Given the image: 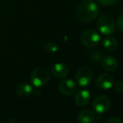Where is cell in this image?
Here are the masks:
<instances>
[{"label":"cell","instance_id":"1","mask_svg":"<svg viewBox=\"0 0 123 123\" xmlns=\"http://www.w3.org/2000/svg\"><path fill=\"white\" fill-rule=\"evenodd\" d=\"M98 12L99 8L95 2L92 0H83L77 7L76 18L80 22L87 23L94 20Z\"/></svg>","mask_w":123,"mask_h":123},{"label":"cell","instance_id":"2","mask_svg":"<svg viewBox=\"0 0 123 123\" xmlns=\"http://www.w3.org/2000/svg\"><path fill=\"white\" fill-rule=\"evenodd\" d=\"M31 83L36 88L46 86L50 80V73L48 70L43 68L35 69L30 77Z\"/></svg>","mask_w":123,"mask_h":123},{"label":"cell","instance_id":"3","mask_svg":"<svg viewBox=\"0 0 123 123\" xmlns=\"http://www.w3.org/2000/svg\"><path fill=\"white\" fill-rule=\"evenodd\" d=\"M115 21L114 18L108 14L101 15L96 23L97 28L99 31L106 36L111 35L115 30Z\"/></svg>","mask_w":123,"mask_h":123},{"label":"cell","instance_id":"4","mask_svg":"<svg viewBox=\"0 0 123 123\" xmlns=\"http://www.w3.org/2000/svg\"><path fill=\"white\" fill-rule=\"evenodd\" d=\"M93 76L92 70L88 66H83L77 70L75 82L80 87H86L91 83Z\"/></svg>","mask_w":123,"mask_h":123},{"label":"cell","instance_id":"5","mask_svg":"<svg viewBox=\"0 0 123 123\" xmlns=\"http://www.w3.org/2000/svg\"><path fill=\"white\" fill-rule=\"evenodd\" d=\"M81 43L86 47H94L101 41V36L94 30H87L80 36Z\"/></svg>","mask_w":123,"mask_h":123},{"label":"cell","instance_id":"6","mask_svg":"<svg viewBox=\"0 0 123 123\" xmlns=\"http://www.w3.org/2000/svg\"><path fill=\"white\" fill-rule=\"evenodd\" d=\"M92 106L93 110L96 113L104 114L109 109L111 106V101L106 96L99 95L94 98Z\"/></svg>","mask_w":123,"mask_h":123},{"label":"cell","instance_id":"7","mask_svg":"<svg viewBox=\"0 0 123 123\" xmlns=\"http://www.w3.org/2000/svg\"><path fill=\"white\" fill-rule=\"evenodd\" d=\"M60 93L66 96H70L73 95L77 90L75 83L70 79H65L62 80L58 86Z\"/></svg>","mask_w":123,"mask_h":123},{"label":"cell","instance_id":"8","mask_svg":"<svg viewBox=\"0 0 123 123\" xmlns=\"http://www.w3.org/2000/svg\"><path fill=\"white\" fill-rule=\"evenodd\" d=\"M114 83V79L111 75L106 73L99 75L96 80V84L98 88L102 90H108L113 87Z\"/></svg>","mask_w":123,"mask_h":123},{"label":"cell","instance_id":"9","mask_svg":"<svg viewBox=\"0 0 123 123\" xmlns=\"http://www.w3.org/2000/svg\"><path fill=\"white\" fill-rule=\"evenodd\" d=\"M90 99L91 94L90 92L87 90H80L78 91L74 98L75 104L80 107L87 106L90 101Z\"/></svg>","mask_w":123,"mask_h":123},{"label":"cell","instance_id":"10","mask_svg":"<svg viewBox=\"0 0 123 123\" xmlns=\"http://www.w3.org/2000/svg\"><path fill=\"white\" fill-rule=\"evenodd\" d=\"M53 75L57 78H64L69 73V69L66 65L63 63H56L51 68Z\"/></svg>","mask_w":123,"mask_h":123},{"label":"cell","instance_id":"11","mask_svg":"<svg viewBox=\"0 0 123 123\" xmlns=\"http://www.w3.org/2000/svg\"><path fill=\"white\" fill-rule=\"evenodd\" d=\"M102 67L107 72H114L118 68V62L117 59L111 56L104 57L102 59Z\"/></svg>","mask_w":123,"mask_h":123},{"label":"cell","instance_id":"12","mask_svg":"<svg viewBox=\"0 0 123 123\" xmlns=\"http://www.w3.org/2000/svg\"><path fill=\"white\" fill-rule=\"evenodd\" d=\"M78 120L80 123H93L95 120V114L91 110H82L78 114Z\"/></svg>","mask_w":123,"mask_h":123},{"label":"cell","instance_id":"13","mask_svg":"<svg viewBox=\"0 0 123 123\" xmlns=\"http://www.w3.org/2000/svg\"><path fill=\"white\" fill-rule=\"evenodd\" d=\"M33 91L32 87L28 83H20L16 88L17 94L22 98L28 97Z\"/></svg>","mask_w":123,"mask_h":123},{"label":"cell","instance_id":"14","mask_svg":"<svg viewBox=\"0 0 123 123\" xmlns=\"http://www.w3.org/2000/svg\"><path fill=\"white\" fill-rule=\"evenodd\" d=\"M104 47L109 51H114L118 47V41L113 36H108L103 40Z\"/></svg>","mask_w":123,"mask_h":123},{"label":"cell","instance_id":"15","mask_svg":"<svg viewBox=\"0 0 123 123\" xmlns=\"http://www.w3.org/2000/svg\"><path fill=\"white\" fill-rule=\"evenodd\" d=\"M43 48L45 51L51 53L56 52L59 50V46L54 41H49L43 44Z\"/></svg>","mask_w":123,"mask_h":123},{"label":"cell","instance_id":"16","mask_svg":"<svg viewBox=\"0 0 123 123\" xmlns=\"http://www.w3.org/2000/svg\"><path fill=\"white\" fill-rule=\"evenodd\" d=\"M91 58L93 61L96 62H101L102 59H104L102 54L98 51H93L91 54Z\"/></svg>","mask_w":123,"mask_h":123},{"label":"cell","instance_id":"17","mask_svg":"<svg viewBox=\"0 0 123 123\" xmlns=\"http://www.w3.org/2000/svg\"><path fill=\"white\" fill-rule=\"evenodd\" d=\"M97 2L103 6H109L115 4L117 0H96Z\"/></svg>","mask_w":123,"mask_h":123},{"label":"cell","instance_id":"18","mask_svg":"<svg viewBox=\"0 0 123 123\" xmlns=\"http://www.w3.org/2000/svg\"><path fill=\"white\" fill-rule=\"evenodd\" d=\"M114 88L116 91L117 92H123V81H117V82H114Z\"/></svg>","mask_w":123,"mask_h":123},{"label":"cell","instance_id":"19","mask_svg":"<svg viewBox=\"0 0 123 123\" xmlns=\"http://www.w3.org/2000/svg\"><path fill=\"white\" fill-rule=\"evenodd\" d=\"M117 24L118 28H119L121 31L123 32V14L121 15L119 17V18H118V20H117Z\"/></svg>","mask_w":123,"mask_h":123},{"label":"cell","instance_id":"20","mask_svg":"<svg viewBox=\"0 0 123 123\" xmlns=\"http://www.w3.org/2000/svg\"><path fill=\"white\" fill-rule=\"evenodd\" d=\"M106 123H122V120L119 118V117H110Z\"/></svg>","mask_w":123,"mask_h":123}]
</instances>
